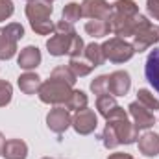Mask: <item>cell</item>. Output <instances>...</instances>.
<instances>
[{
  "mask_svg": "<svg viewBox=\"0 0 159 159\" xmlns=\"http://www.w3.org/2000/svg\"><path fill=\"white\" fill-rule=\"evenodd\" d=\"M148 22V19L144 15H135V17H128V15H122L117 11H111L109 19H107V24H109V34L117 35L120 39H126V37H133L135 32L144 26Z\"/></svg>",
  "mask_w": 159,
  "mask_h": 159,
  "instance_id": "1",
  "label": "cell"
},
{
  "mask_svg": "<svg viewBox=\"0 0 159 159\" xmlns=\"http://www.w3.org/2000/svg\"><path fill=\"white\" fill-rule=\"evenodd\" d=\"M54 32H56V34L46 41V48H48L50 56H56V57L65 56V54L69 56L70 46H72V41L76 37V30L72 28L70 22H65V20L61 19V20L56 24Z\"/></svg>",
  "mask_w": 159,
  "mask_h": 159,
  "instance_id": "2",
  "label": "cell"
},
{
  "mask_svg": "<svg viewBox=\"0 0 159 159\" xmlns=\"http://www.w3.org/2000/svg\"><path fill=\"white\" fill-rule=\"evenodd\" d=\"M72 94V87L63 83V81H57L54 78H48L46 81H43L37 91V96H39L41 102L44 104H52V106H65L67 100L70 98Z\"/></svg>",
  "mask_w": 159,
  "mask_h": 159,
  "instance_id": "3",
  "label": "cell"
},
{
  "mask_svg": "<svg viewBox=\"0 0 159 159\" xmlns=\"http://www.w3.org/2000/svg\"><path fill=\"white\" fill-rule=\"evenodd\" d=\"M24 37V28L19 22H9L0 28V61H7L17 54V43Z\"/></svg>",
  "mask_w": 159,
  "mask_h": 159,
  "instance_id": "4",
  "label": "cell"
},
{
  "mask_svg": "<svg viewBox=\"0 0 159 159\" xmlns=\"http://www.w3.org/2000/svg\"><path fill=\"white\" fill-rule=\"evenodd\" d=\"M102 52H104V57L111 63H126L135 54L131 43H128L126 39H120V37L107 39L102 44Z\"/></svg>",
  "mask_w": 159,
  "mask_h": 159,
  "instance_id": "5",
  "label": "cell"
},
{
  "mask_svg": "<svg viewBox=\"0 0 159 159\" xmlns=\"http://www.w3.org/2000/svg\"><path fill=\"white\" fill-rule=\"evenodd\" d=\"M156 43H159V26L152 24V22L148 20L144 26H141V28L135 32L133 41H131V46H133L135 52L141 54V52L148 50L150 46H154Z\"/></svg>",
  "mask_w": 159,
  "mask_h": 159,
  "instance_id": "6",
  "label": "cell"
},
{
  "mask_svg": "<svg viewBox=\"0 0 159 159\" xmlns=\"http://www.w3.org/2000/svg\"><path fill=\"white\" fill-rule=\"evenodd\" d=\"M107 124L111 126L119 144H133L137 143L139 139V128L135 124H131L129 120H122V119H117V120H107Z\"/></svg>",
  "mask_w": 159,
  "mask_h": 159,
  "instance_id": "7",
  "label": "cell"
},
{
  "mask_svg": "<svg viewBox=\"0 0 159 159\" xmlns=\"http://www.w3.org/2000/svg\"><path fill=\"white\" fill-rule=\"evenodd\" d=\"M46 126L50 131H54L57 135L65 133L69 129V126H72V117H70L69 109L63 106H56L54 109H50L46 115Z\"/></svg>",
  "mask_w": 159,
  "mask_h": 159,
  "instance_id": "8",
  "label": "cell"
},
{
  "mask_svg": "<svg viewBox=\"0 0 159 159\" xmlns=\"http://www.w3.org/2000/svg\"><path fill=\"white\" fill-rule=\"evenodd\" d=\"M96 109H98V113L106 120H117V119L126 120L128 119V113L124 111V107H120L117 104V100H115V96H111V94L98 96L96 98Z\"/></svg>",
  "mask_w": 159,
  "mask_h": 159,
  "instance_id": "9",
  "label": "cell"
},
{
  "mask_svg": "<svg viewBox=\"0 0 159 159\" xmlns=\"http://www.w3.org/2000/svg\"><path fill=\"white\" fill-rule=\"evenodd\" d=\"M96 126H98V117L89 107H83V109L76 111V115L72 117V128L76 129V133H80V135L93 133L96 129Z\"/></svg>",
  "mask_w": 159,
  "mask_h": 159,
  "instance_id": "10",
  "label": "cell"
},
{
  "mask_svg": "<svg viewBox=\"0 0 159 159\" xmlns=\"http://www.w3.org/2000/svg\"><path fill=\"white\" fill-rule=\"evenodd\" d=\"M113 11V6L106 0H83L81 2V13L87 19H102L107 20Z\"/></svg>",
  "mask_w": 159,
  "mask_h": 159,
  "instance_id": "11",
  "label": "cell"
},
{
  "mask_svg": "<svg viewBox=\"0 0 159 159\" xmlns=\"http://www.w3.org/2000/svg\"><path fill=\"white\" fill-rule=\"evenodd\" d=\"M128 109H129V115H131V119H133V124H135L139 129H148V128H152V126L156 124L154 111L146 109L143 104L131 102V104L128 106Z\"/></svg>",
  "mask_w": 159,
  "mask_h": 159,
  "instance_id": "12",
  "label": "cell"
},
{
  "mask_svg": "<svg viewBox=\"0 0 159 159\" xmlns=\"http://www.w3.org/2000/svg\"><path fill=\"white\" fill-rule=\"evenodd\" d=\"M52 11H54V7H52V2H48V0H30L26 4V17L30 22L50 19Z\"/></svg>",
  "mask_w": 159,
  "mask_h": 159,
  "instance_id": "13",
  "label": "cell"
},
{
  "mask_svg": "<svg viewBox=\"0 0 159 159\" xmlns=\"http://www.w3.org/2000/svg\"><path fill=\"white\" fill-rule=\"evenodd\" d=\"M131 87V78L126 70H115L109 74V94L111 96H124Z\"/></svg>",
  "mask_w": 159,
  "mask_h": 159,
  "instance_id": "14",
  "label": "cell"
},
{
  "mask_svg": "<svg viewBox=\"0 0 159 159\" xmlns=\"http://www.w3.org/2000/svg\"><path fill=\"white\" fill-rule=\"evenodd\" d=\"M39 63H41V50L37 46H32V44L22 48L19 57H17V65L24 70H32V69L39 67Z\"/></svg>",
  "mask_w": 159,
  "mask_h": 159,
  "instance_id": "15",
  "label": "cell"
},
{
  "mask_svg": "<svg viewBox=\"0 0 159 159\" xmlns=\"http://www.w3.org/2000/svg\"><path fill=\"white\" fill-rule=\"evenodd\" d=\"M144 74H146V80L150 81V85L159 93V48H154L148 54L146 65H144Z\"/></svg>",
  "mask_w": 159,
  "mask_h": 159,
  "instance_id": "16",
  "label": "cell"
},
{
  "mask_svg": "<svg viewBox=\"0 0 159 159\" xmlns=\"http://www.w3.org/2000/svg\"><path fill=\"white\" fill-rule=\"evenodd\" d=\"M139 144V152L144 154L146 157H156L159 154V135L156 131H146L139 137L137 141Z\"/></svg>",
  "mask_w": 159,
  "mask_h": 159,
  "instance_id": "17",
  "label": "cell"
},
{
  "mask_svg": "<svg viewBox=\"0 0 159 159\" xmlns=\"http://www.w3.org/2000/svg\"><path fill=\"white\" fill-rule=\"evenodd\" d=\"M2 156L6 159H26L28 157V144L20 139H9V141H6Z\"/></svg>",
  "mask_w": 159,
  "mask_h": 159,
  "instance_id": "18",
  "label": "cell"
},
{
  "mask_svg": "<svg viewBox=\"0 0 159 159\" xmlns=\"http://www.w3.org/2000/svg\"><path fill=\"white\" fill-rule=\"evenodd\" d=\"M17 83H19V89H20L24 94H37V91H39V87H41L43 81H41V78L35 72L26 70L24 74L19 76Z\"/></svg>",
  "mask_w": 159,
  "mask_h": 159,
  "instance_id": "19",
  "label": "cell"
},
{
  "mask_svg": "<svg viewBox=\"0 0 159 159\" xmlns=\"http://www.w3.org/2000/svg\"><path fill=\"white\" fill-rule=\"evenodd\" d=\"M69 69L76 74V78H81V76L91 74L93 69H94V65H93L91 61H87L85 56H80V57H70V61H69Z\"/></svg>",
  "mask_w": 159,
  "mask_h": 159,
  "instance_id": "20",
  "label": "cell"
},
{
  "mask_svg": "<svg viewBox=\"0 0 159 159\" xmlns=\"http://www.w3.org/2000/svg\"><path fill=\"white\" fill-rule=\"evenodd\" d=\"M85 32L91 37H106L109 34V24L107 20H102V19H91L85 22Z\"/></svg>",
  "mask_w": 159,
  "mask_h": 159,
  "instance_id": "21",
  "label": "cell"
},
{
  "mask_svg": "<svg viewBox=\"0 0 159 159\" xmlns=\"http://www.w3.org/2000/svg\"><path fill=\"white\" fill-rule=\"evenodd\" d=\"M83 56L87 61H91L94 67H100L106 57H104V52H102V44H96V43H91V44H85V50H83Z\"/></svg>",
  "mask_w": 159,
  "mask_h": 159,
  "instance_id": "22",
  "label": "cell"
},
{
  "mask_svg": "<svg viewBox=\"0 0 159 159\" xmlns=\"http://www.w3.org/2000/svg\"><path fill=\"white\" fill-rule=\"evenodd\" d=\"M87 102H89V98H87V94H85L83 91L72 89V94H70V98L67 100L65 107H67L69 111H80V109L87 107Z\"/></svg>",
  "mask_w": 159,
  "mask_h": 159,
  "instance_id": "23",
  "label": "cell"
},
{
  "mask_svg": "<svg viewBox=\"0 0 159 159\" xmlns=\"http://www.w3.org/2000/svg\"><path fill=\"white\" fill-rule=\"evenodd\" d=\"M50 78L57 80V81H63V83H67V85H70V87H74V83H76V74L69 69V65H67V67H65V65L56 67V69L52 70Z\"/></svg>",
  "mask_w": 159,
  "mask_h": 159,
  "instance_id": "24",
  "label": "cell"
},
{
  "mask_svg": "<svg viewBox=\"0 0 159 159\" xmlns=\"http://www.w3.org/2000/svg\"><path fill=\"white\" fill-rule=\"evenodd\" d=\"M81 17H83V13H81V4H78V2H69V4L63 7L61 19H63L65 22L74 24V22H76V20H80Z\"/></svg>",
  "mask_w": 159,
  "mask_h": 159,
  "instance_id": "25",
  "label": "cell"
},
{
  "mask_svg": "<svg viewBox=\"0 0 159 159\" xmlns=\"http://www.w3.org/2000/svg\"><path fill=\"white\" fill-rule=\"evenodd\" d=\"M113 6V11L117 13H122V15H128V17H135L139 15V6L135 0H117Z\"/></svg>",
  "mask_w": 159,
  "mask_h": 159,
  "instance_id": "26",
  "label": "cell"
},
{
  "mask_svg": "<svg viewBox=\"0 0 159 159\" xmlns=\"http://www.w3.org/2000/svg\"><path fill=\"white\" fill-rule=\"evenodd\" d=\"M137 102L143 104L146 109L150 111H157L159 109V100L148 91V89H139L137 91Z\"/></svg>",
  "mask_w": 159,
  "mask_h": 159,
  "instance_id": "27",
  "label": "cell"
},
{
  "mask_svg": "<svg viewBox=\"0 0 159 159\" xmlns=\"http://www.w3.org/2000/svg\"><path fill=\"white\" fill-rule=\"evenodd\" d=\"M91 91L96 94V96H102V94H109V74H102L98 78H94L91 81Z\"/></svg>",
  "mask_w": 159,
  "mask_h": 159,
  "instance_id": "28",
  "label": "cell"
},
{
  "mask_svg": "<svg viewBox=\"0 0 159 159\" xmlns=\"http://www.w3.org/2000/svg\"><path fill=\"white\" fill-rule=\"evenodd\" d=\"M13 98V85L7 80H0V107H6Z\"/></svg>",
  "mask_w": 159,
  "mask_h": 159,
  "instance_id": "29",
  "label": "cell"
},
{
  "mask_svg": "<svg viewBox=\"0 0 159 159\" xmlns=\"http://www.w3.org/2000/svg\"><path fill=\"white\" fill-rule=\"evenodd\" d=\"M30 26H32V30H34L35 34H39V35H50V34L54 32V28H56V24H54L50 19H46V20H35V22H30Z\"/></svg>",
  "mask_w": 159,
  "mask_h": 159,
  "instance_id": "30",
  "label": "cell"
},
{
  "mask_svg": "<svg viewBox=\"0 0 159 159\" xmlns=\"http://www.w3.org/2000/svg\"><path fill=\"white\" fill-rule=\"evenodd\" d=\"M15 11V6H13V0H0V22L2 20H7Z\"/></svg>",
  "mask_w": 159,
  "mask_h": 159,
  "instance_id": "31",
  "label": "cell"
},
{
  "mask_svg": "<svg viewBox=\"0 0 159 159\" xmlns=\"http://www.w3.org/2000/svg\"><path fill=\"white\" fill-rule=\"evenodd\" d=\"M146 7L150 17H154V20H159V0H146Z\"/></svg>",
  "mask_w": 159,
  "mask_h": 159,
  "instance_id": "32",
  "label": "cell"
},
{
  "mask_svg": "<svg viewBox=\"0 0 159 159\" xmlns=\"http://www.w3.org/2000/svg\"><path fill=\"white\" fill-rule=\"evenodd\" d=\"M107 159H133L129 154H124V152H115V154H109Z\"/></svg>",
  "mask_w": 159,
  "mask_h": 159,
  "instance_id": "33",
  "label": "cell"
},
{
  "mask_svg": "<svg viewBox=\"0 0 159 159\" xmlns=\"http://www.w3.org/2000/svg\"><path fill=\"white\" fill-rule=\"evenodd\" d=\"M4 146H6V137H4L2 131H0V156H2V152H4Z\"/></svg>",
  "mask_w": 159,
  "mask_h": 159,
  "instance_id": "34",
  "label": "cell"
},
{
  "mask_svg": "<svg viewBox=\"0 0 159 159\" xmlns=\"http://www.w3.org/2000/svg\"><path fill=\"white\" fill-rule=\"evenodd\" d=\"M43 159H52V157H43Z\"/></svg>",
  "mask_w": 159,
  "mask_h": 159,
  "instance_id": "35",
  "label": "cell"
},
{
  "mask_svg": "<svg viewBox=\"0 0 159 159\" xmlns=\"http://www.w3.org/2000/svg\"><path fill=\"white\" fill-rule=\"evenodd\" d=\"M48 2H54V0H48Z\"/></svg>",
  "mask_w": 159,
  "mask_h": 159,
  "instance_id": "36",
  "label": "cell"
},
{
  "mask_svg": "<svg viewBox=\"0 0 159 159\" xmlns=\"http://www.w3.org/2000/svg\"><path fill=\"white\" fill-rule=\"evenodd\" d=\"M26 2H30V0H26Z\"/></svg>",
  "mask_w": 159,
  "mask_h": 159,
  "instance_id": "37",
  "label": "cell"
}]
</instances>
